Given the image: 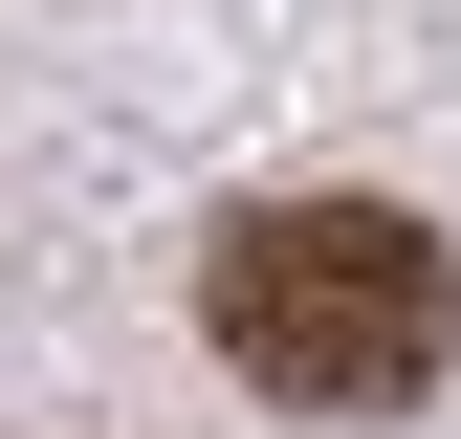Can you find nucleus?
<instances>
[{"label": "nucleus", "mask_w": 461, "mask_h": 439, "mask_svg": "<svg viewBox=\"0 0 461 439\" xmlns=\"http://www.w3.org/2000/svg\"><path fill=\"white\" fill-rule=\"evenodd\" d=\"M198 329L285 417H418L461 373V264H439V220H395V198H264V220H220Z\"/></svg>", "instance_id": "nucleus-1"}]
</instances>
